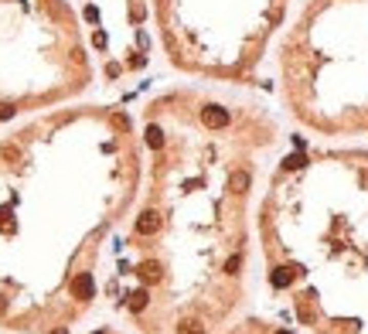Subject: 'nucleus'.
Wrapping results in <instances>:
<instances>
[{
	"mask_svg": "<svg viewBox=\"0 0 368 334\" xmlns=\"http://www.w3.org/2000/svg\"><path fill=\"white\" fill-rule=\"evenodd\" d=\"M269 286L314 334H368V153H293L263 201Z\"/></svg>",
	"mask_w": 368,
	"mask_h": 334,
	"instance_id": "f257e3e1",
	"label": "nucleus"
},
{
	"mask_svg": "<svg viewBox=\"0 0 368 334\" xmlns=\"http://www.w3.org/2000/svg\"><path fill=\"white\" fill-rule=\"evenodd\" d=\"M280 82L297 123L368 130V0H311L280 45Z\"/></svg>",
	"mask_w": 368,
	"mask_h": 334,
	"instance_id": "f03ea898",
	"label": "nucleus"
},
{
	"mask_svg": "<svg viewBox=\"0 0 368 334\" xmlns=\"http://www.w3.org/2000/svg\"><path fill=\"white\" fill-rule=\"evenodd\" d=\"M72 293H75V300H89V297H92V277H89V273H79V277L72 280Z\"/></svg>",
	"mask_w": 368,
	"mask_h": 334,
	"instance_id": "7ed1b4c3",
	"label": "nucleus"
},
{
	"mask_svg": "<svg viewBox=\"0 0 368 334\" xmlns=\"http://www.w3.org/2000/svg\"><path fill=\"white\" fill-rule=\"evenodd\" d=\"M126 304H130V310H143V307H147V293H143V290H137V293L126 297Z\"/></svg>",
	"mask_w": 368,
	"mask_h": 334,
	"instance_id": "20e7f679",
	"label": "nucleus"
},
{
	"mask_svg": "<svg viewBox=\"0 0 368 334\" xmlns=\"http://www.w3.org/2000/svg\"><path fill=\"white\" fill-rule=\"evenodd\" d=\"M4 310H7V300H4V297H0V314H4Z\"/></svg>",
	"mask_w": 368,
	"mask_h": 334,
	"instance_id": "39448f33",
	"label": "nucleus"
}]
</instances>
